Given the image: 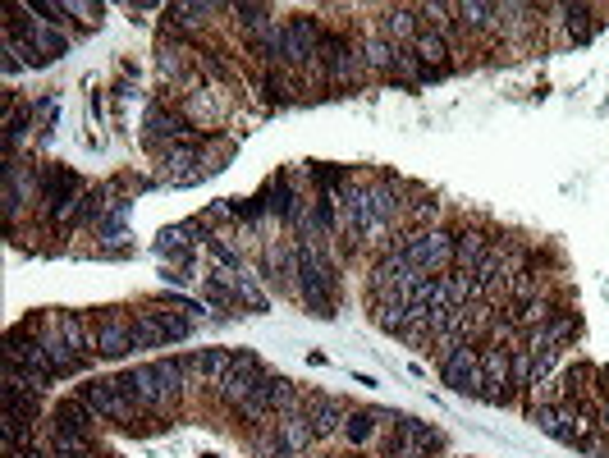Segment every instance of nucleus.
<instances>
[{"label": "nucleus", "instance_id": "nucleus-9", "mask_svg": "<svg viewBox=\"0 0 609 458\" xmlns=\"http://www.w3.org/2000/svg\"><path fill=\"white\" fill-rule=\"evenodd\" d=\"M211 10H216V5H170V14H174L179 23H188V28H197V23L207 19Z\"/></svg>", "mask_w": 609, "mask_h": 458}, {"label": "nucleus", "instance_id": "nucleus-8", "mask_svg": "<svg viewBox=\"0 0 609 458\" xmlns=\"http://www.w3.org/2000/svg\"><path fill=\"white\" fill-rule=\"evenodd\" d=\"M371 417H376V413H353V417H344V436L353 440V445H362V440L371 436Z\"/></svg>", "mask_w": 609, "mask_h": 458}, {"label": "nucleus", "instance_id": "nucleus-2", "mask_svg": "<svg viewBox=\"0 0 609 458\" xmlns=\"http://www.w3.org/2000/svg\"><path fill=\"white\" fill-rule=\"evenodd\" d=\"M5 33L19 37L23 46H33L42 65L69 51V37H60V28H51V19H33L28 5H10V23H5Z\"/></svg>", "mask_w": 609, "mask_h": 458}, {"label": "nucleus", "instance_id": "nucleus-3", "mask_svg": "<svg viewBox=\"0 0 609 458\" xmlns=\"http://www.w3.org/2000/svg\"><path fill=\"white\" fill-rule=\"evenodd\" d=\"M78 399L92 408V417H106V422L120 426H133V413H138V399L120 381H87L78 385Z\"/></svg>", "mask_w": 609, "mask_h": 458}, {"label": "nucleus", "instance_id": "nucleus-1", "mask_svg": "<svg viewBox=\"0 0 609 458\" xmlns=\"http://www.w3.org/2000/svg\"><path fill=\"white\" fill-rule=\"evenodd\" d=\"M120 385L138 399V408H147V413H156V408H165L179 394V385H184V367H179V358H161V362H142V367L124 371Z\"/></svg>", "mask_w": 609, "mask_h": 458}, {"label": "nucleus", "instance_id": "nucleus-4", "mask_svg": "<svg viewBox=\"0 0 609 458\" xmlns=\"http://www.w3.org/2000/svg\"><path fill=\"white\" fill-rule=\"evenodd\" d=\"M426 449H440V436L431 426L403 413L394 417V436L385 440V458H426Z\"/></svg>", "mask_w": 609, "mask_h": 458}, {"label": "nucleus", "instance_id": "nucleus-10", "mask_svg": "<svg viewBox=\"0 0 609 458\" xmlns=\"http://www.w3.org/2000/svg\"><path fill=\"white\" fill-rule=\"evenodd\" d=\"M69 14H83V23H97L101 19V5H83V0H65Z\"/></svg>", "mask_w": 609, "mask_h": 458}, {"label": "nucleus", "instance_id": "nucleus-5", "mask_svg": "<svg viewBox=\"0 0 609 458\" xmlns=\"http://www.w3.org/2000/svg\"><path fill=\"white\" fill-rule=\"evenodd\" d=\"M303 417H307V426H312V436L321 440V436H335V431H344L348 408H344V399H335V394H316L312 408H307Z\"/></svg>", "mask_w": 609, "mask_h": 458}, {"label": "nucleus", "instance_id": "nucleus-7", "mask_svg": "<svg viewBox=\"0 0 609 458\" xmlns=\"http://www.w3.org/2000/svg\"><path fill=\"white\" fill-rule=\"evenodd\" d=\"M454 19L468 23V28H490V23L500 19V5H481V0H463L454 5Z\"/></svg>", "mask_w": 609, "mask_h": 458}, {"label": "nucleus", "instance_id": "nucleus-6", "mask_svg": "<svg viewBox=\"0 0 609 458\" xmlns=\"http://www.w3.org/2000/svg\"><path fill=\"white\" fill-rule=\"evenodd\" d=\"M129 349H138V339H133V321L124 317H106L97 326V353L101 358H124Z\"/></svg>", "mask_w": 609, "mask_h": 458}]
</instances>
